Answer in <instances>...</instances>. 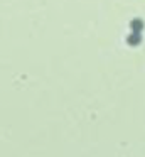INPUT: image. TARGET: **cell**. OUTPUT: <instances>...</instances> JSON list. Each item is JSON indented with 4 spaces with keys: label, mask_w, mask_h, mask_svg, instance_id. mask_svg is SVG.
Wrapping results in <instances>:
<instances>
[{
    "label": "cell",
    "mask_w": 145,
    "mask_h": 157,
    "mask_svg": "<svg viewBox=\"0 0 145 157\" xmlns=\"http://www.w3.org/2000/svg\"><path fill=\"white\" fill-rule=\"evenodd\" d=\"M140 42H142L140 32H132V34L127 37V44H128V46H138Z\"/></svg>",
    "instance_id": "obj_1"
},
{
    "label": "cell",
    "mask_w": 145,
    "mask_h": 157,
    "mask_svg": "<svg viewBox=\"0 0 145 157\" xmlns=\"http://www.w3.org/2000/svg\"><path fill=\"white\" fill-rule=\"evenodd\" d=\"M130 27L133 32H142L143 31V21H142V19H133V21L130 22Z\"/></svg>",
    "instance_id": "obj_2"
}]
</instances>
